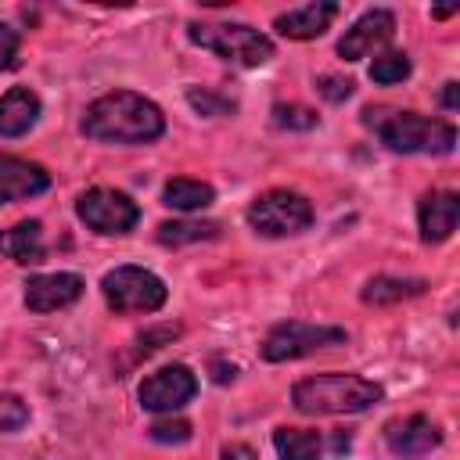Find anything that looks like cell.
I'll use <instances>...</instances> for the list:
<instances>
[{
    "label": "cell",
    "instance_id": "12",
    "mask_svg": "<svg viewBox=\"0 0 460 460\" xmlns=\"http://www.w3.org/2000/svg\"><path fill=\"white\" fill-rule=\"evenodd\" d=\"M83 295V277L79 273H36L25 280V309L32 313H54Z\"/></svg>",
    "mask_w": 460,
    "mask_h": 460
},
{
    "label": "cell",
    "instance_id": "11",
    "mask_svg": "<svg viewBox=\"0 0 460 460\" xmlns=\"http://www.w3.org/2000/svg\"><path fill=\"white\" fill-rule=\"evenodd\" d=\"M385 442H388V453L399 456V460H413V456H428L431 449L442 446V431L431 417L424 413H410L402 420H392L385 428Z\"/></svg>",
    "mask_w": 460,
    "mask_h": 460
},
{
    "label": "cell",
    "instance_id": "8",
    "mask_svg": "<svg viewBox=\"0 0 460 460\" xmlns=\"http://www.w3.org/2000/svg\"><path fill=\"white\" fill-rule=\"evenodd\" d=\"M75 216L93 230V234H129L140 223V208L129 194L115 190V187H90L79 194L75 201Z\"/></svg>",
    "mask_w": 460,
    "mask_h": 460
},
{
    "label": "cell",
    "instance_id": "14",
    "mask_svg": "<svg viewBox=\"0 0 460 460\" xmlns=\"http://www.w3.org/2000/svg\"><path fill=\"white\" fill-rule=\"evenodd\" d=\"M460 219V198L453 190H431L424 194L420 208H417V223H420V241L424 244H438L456 230Z\"/></svg>",
    "mask_w": 460,
    "mask_h": 460
},
{
    "label": "cell",
    "instance_id": "17",
    "mask_svg": "<svg viewBox=\"0 0 460 460\" xmlns=\"http://www.w3.org/2000/svg\"><path fill=\"white\" fill-rule=\"evenodd\" d=\"M0 255L14 259L22 266L43 262L47 248H43V226H40V219H22L11 230H0Z\"/></svg>",
    "mask_w": 460,
    "mask_h": 460
},
{
    "label": "cell",
    "instance_id": "9",
    "mask_svg": "<svg viewBox=\"0 0 460 460\" xmlns=\"http://www.w3.org/2000/svg\"><path fill=\"white\" fill-rule=\"evenodd\" d=\"M198 392V377L190 367L183 363H172V367H162L155 370L144 385H140V406L151 410V413H172L180 406H187Z\"/></svg>",
    "mask_w": 460,
    "mask_h": 460
},
{
    "label": "cell",
    "instance_id": "6",
    "mask_svg": "<svg viewBox=\"0 0 460 460\" xmlns=\"http://www.w3.org/2000/svg\"><path fill=\"white\" fill-rule=\"evenodd\" d=\"M248 226L262 237H288V234H302L313 226V205L305 194L298 190H266L259 194L248 212H244Z\"/></svg>",
    "mask_w": 460,
    "mask_h": 460
},
{
    "label": "cell",
    "instance_id": "22",
    "mask_svg": "<svg viewBox=\"0 0 460 460\" xmlns=\"http://www.w3.org/2000/svg\"><path fill=\"white\" fill-rule=\"evenodd\" d=\"M410 72H413V65H410V58H406L402 50L381 54V58H374V65H370V79H374L377 86H392V83H402Z\"/></svg>",
    "mask_w": 460,
    "mask_h": 460
},
{
    "label": "cell",
    "instance_id": "24",
    "mask_svg": "<svg viewBox=\"0 0 460 460\" xmlns=\"http://www.w3.org/2000/svg\"><path fill=\"white\" fill-rule=\"evenodd\" d=\"M187 104H190L194 111L208 115V119H216V115H234V108H237L230 97H219V93H212V90H198V86L187 90Z\"/></svg>",
    "mask_w": 460,
    "mask_h": 460
},
{
    "label": "cell",
    "instance_id": "2",
    "mask_svg": "<svg viewBox=\"0 0 460 460\" xmlns=\"http://www.w3.org/2000/svg\"><path fill=\"white\" fill-rule=\"evenodd\" d=\"M385 399V388L359 374H313L291 388V406L305 417L363 413Z\"/></svg>",
    "mask_w": 460,
    "mask_h": 460
},
{
    "label": "cell",
    "instance_id": "31",
    "mask_svg": "<svg viewBox=\"0 0 460 460\" xmlns=\"http://www.w3.org/2000/svg\"><path fill=\"white\" fill-rule=\"evenodd\" d=\"M234 374H237V367H234V363H223V359H212V377H216L219 385H226V381H234Z\"/></svg>",
    "mask_w": 460,
    "mask_h": 460
},
{
    "label": "cell",
    "instance_id": "18",
    "mask_svg": "<svg viewBox=\"0 0 460 460\" xmlns=\"http://www.w3.org/2000/svg\"><path fill=\"white\" fill-rule=\"evenodd\" d=\"M424 288H428V280H420V277H388L385 273V277H370L363 284L359 298L367 305H395V302H406V298L424 295Z\"/></svg>",
    "mask_w": 460,
    "mask_h": 460
},
{
    "label": "cell",
    "instance_id": "3",
    "mask_svg": "<svg viewBox=\"0 0 460 460\" xmlns=\"http://www.w3.org/2000/svg\"><path fill=\"white\" fill-rule=\"evenodd\" d=\"M363 122L374 126L381 144L399 155H449L456 147V129L446 119H428L417 111L363 108Z\"/></svg>",
    "mask_w": 460,
    "mask_h": 460
},
{
    "label": "cell",
    "instance_id": "16",
    "mask_svg": "<svg viewBox=\"0 0 460 460\" xmlns=\"http://www.w3.org/2000/svg\"><path fill=\"white\" fill-rule=\"evenodd\" d=\"M40 119V97L29 86H11L0 97V137H25Z\"/></svg>",
    "mask_w": 460,
    "mask_h": 460
},
{
    "label": "cell",
    "instance_id": "27",
    "mask_svg": "<svg viewBox=\"0 0 460 460\" xmlns=\"http://www.w3.org/2000/svg\"><path fill=\"white\" fill-rule=\"evenodd\" d=\"M352 79H345V75H320L316 79V90H320V97L323 101H331V104H341V101H349L352 97Z\"/></svg>",
    "mask_w": 460,
    "mask_h": 460
},
{
    "label": "cell",
    "instance_id": "4",
    "mask_svg": "<svg viewBox=\"0 0 460 460\" xmlns=\"http://www.w3.org/2000/svg\"><path fill=\"white\" fill-rule=\"evenodd\" d=\"M187 36L201 50H212L216 58H223L230 65H241V68H259L273 58V40L266 32L244 25V22H216V25L190 22Z\"/></svg>",
    "mask_w": 460,
    "mask_h": 460
},
{
    "label": "cell",
    "instance_id": "15",
    "mask_svg": "<svg viewBox=\"0 0 460 460\" xmlns=\"http://www.w3.org/2000/svg\"><path fill=\"white\" fill-rule=\"evenodd\" d=\"M334 14H338V4L316 0V4H302V7H291V11L277 14L273 29L280 36H288V40H316V36H323L331 29Z\"/></svg>",
    "mask_w": 460,
    "mask_h": 460
},
{
    "label": "cell",
    "instance_id": "21",
    "mask_svg": "<svg viewBox=\"0 0 460 460\" xmlns=\"http://www.w3.org/2000/svg\"><path fill=\"white\" fill-rule=\"evenodd\" d=\"M155 237L165 248H180V244L219 237V223H212V219H169V223H158V234Z\"/></svg>",
    "mask_w": 460,
    "mask_h": 460
},
{
    "label": "cell",
    "instance_id": "7",
    "mask_svg": "<svg viewBox=\"0 0 460 460\" xmlns=\"http://www.w3.org/2000/svg\"><path fill=\"white\" fill-rule=\"evenodd\" d=\"M345 338H349L345 327L305 323V320H284V323H277V327L262 338V359H266V363L298 359V356H309V352H316V349L341 345Z\"/></svg>",
    "mask_w": 460,
    "mask_h": 460
},
{
    "label": "cell",
    "instance_id": "23",
    "mask_svg": "<svg viewBox=\"0 0 460 460\" xmlns=\"http://www.w3.org/2000/svg\"><path fill=\"white\" fill-rule=\"evenodd\" d=\"M29 424V406L22 395H11V392H0V435H11V431H22Z\"/></svg>",
    "mask_w": 460,
    "mask_h": 460
},
{
    "label": "cell",
    "instance_id": "32",
    "mask_svg": "<svg viewBox=\"0 0 460 460\" xmlns=\"http://www.w3.org/2000/svg\"><path fill=\"white\" fill-rule=\"evenodd\" d=\"M442 104H446L449 111H453V108L460 104V86H456L453 79H449V83H446V90H442Z\"/></svg>",
    "mask_w": 460,
    "mask_h": 460
},
{
    "label": "cell",
    "instance_id": "29",
    "mask_svg": "<svg viewBox=\"0 0 460 460\" xmlns=\"http://www.w3.org/2000/svg\"><path fill=\"white\" fill-rule=\"evenodd\" d=\"M18 47H22L18 29H11V25L0 22V72H7V68L18 65Z\"/></svg>",
    "mask_w": 460,
    "mask_h": 460
},
{
    "label": "cell",
    "instance_id": "20",
    "mask_svg": "<svg viewBox=\"0 0 460 460\" xmlns=\"http://www.w3.org/2000/svg\"><path fill=\"white\" fill-rule=\"evenodd\" d=\"M273 449L280 460H320L323 438H320V431H309V428H277Z\"/></svg>",
    "mask_w": 460,
    "mask_h": 460
},
{
    "label": "cell",
    "instance_id": "26",
    "mask_svg": "<svg viewBox=\"0 0 460 460\" xmlns=\"http://www.w3.org/2000/svg\"><path fill=\"white\" fill-rule=\"evenodd\" d=\"M190 435H194L190 420H183V417H165V420L151 424V438L162 446H183V442H190Z\"/></svg>",
    "mask_w": 460,
    "mask_h": 460
},
{
    "label": "cell",
    "instance_id": "28",
    "mask_svg": "<svg viewBox=\"0 0 460 460\" xmlns=\"http://www.w3.org/2000/svg\"><path fill=\"white\" fill-rule=\"evenodd\" d=\"M180 334V327L176 323H165V327H151V331H144L140 338H137V352L140 356H151L155 349H162V341H172Z\"/></svg>",
    "mask_w": 460,
    "mask_h": 460
},
{
    "label": "cell",
    "instance_id": "19",
    "mask_svg": "<svg viewBox=\"0 0 460 460\" xmlns=\"http://www.w3.org/2000/svg\"><path fill=\"white\" fill-rule=\"evenodd\" d=\"M216 201V190L201 180H187V176H176L165 183L162 190V205L176 208V212H198V208H208Z\"/></svg>",
    "mask_w": 460,
    "mask_h": 460
},
{
    "label": "cell",
    "instance_id": "1",
    "mask_svg": "<svg viewBox=\"0 0 460 460\" xmlns=\"http://www.w3.org/2000/svg\"><path fill=\"white\" fill-rule=\"evenodd\" d=\"M83 133L97 144H151L165 133V115L144 93L115 90L86 108Z\"/></svg>",
    "mask_w": 460,
    "mask_h": 460
},
{
    "label": "cell",
    "instance_id": "10",
    "mask_svg": "<svg viewBox=\"0 0 460 460\" xmlns=\"http://www.w3.org/2000/svg\"><path fill=\"white\" fill-rule=\"evenodd\" d=\"M392 32H395V14L385 11V7H374V11L359 14V18L345 29V36L338 40V54H341L345 61H363L370 50L385 47V43L392 40Z\"/></svg>",
    "mask_w": 460,
    "mask_h": 460
},
{
    "label": "cell",
    "instance_id": "33",
    "mask_svg": "<svg viewBox=\"0 0 460 460\" xmlns=\"http://www.w3.org/2000/svg\"><path fill=\"white\" fill-rule=\"evenodd\" d=\"M453 11H456V7H435V11H431V14H435V18H449V14H453Z\"/></svg>",
    "mask_w": 460,
    "mask_h": 460
},
{
    "label": "cell",
    "instance_id": "25",
    "mask_svg": "<svg viewBox=\"0 0 460 460\" xmlns=\"http://www.w3.org/2000/svg\"><path fill=\"white\" fill-rule=\"evenodd\" d=\"M273 126L280 129H313L316 126V111L305 104H273Z\"/></svg>",
    "mask_w": 460,
    "mask_h": 460
},
{
    "label": "cell",
    "instance_id": "13",
    "mask_svg": "<svg viewBox=\"0 0 460 460\" xmlns=\"http://www.w3.org/2000/svg\"><path fill=\"white\" fill-rule=\"evenodd\" d=\"M47 187H50V172L43 165L14 158V155H0V205L36 198Z\"/></svg>",
    "mask_w": 460,
    "mask_h": 460
},
{
    "label": "cell",
    "instance_id": "5",
    "mask_svg": "<svg viewBox=\"0 0 460 460\" xmlns=\"http://www.w3.org/2000/svg\"><path fill=\"white\" fill-rule=\"evenodd\" d=\"M101 295L111 313H155L165 305L169 288L144 266H115L101 277Z\"/></svg>",
    "mask_w": 460,
    "mask_h": 460
},
{
    "label": "cell",
    "instance_id": "30",
    "mask_svg": "<svg viewBox=\"0 0 460 460\" xmlns=\"http://www.w3.org/2000/svg\"><path fill=\"white\" fill-rule=\"evenodd\" d=\"M219 460H259V456H255L252 446H244V442H230V446L219 449Z\"/></svg>",
    "mask_w": 460,
    "mask_h": 460
}]
</instances>
